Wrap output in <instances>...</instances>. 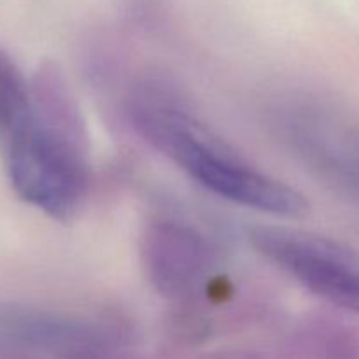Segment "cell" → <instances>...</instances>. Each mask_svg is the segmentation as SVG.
<instances>
[{
    "mask_svg": "<svg viewBox=\"0 0 359 359\" xmlns=\"http://www.w3.org/2000/svg\"><path fill=\"white\" fill-rule=\"evenodd\" d=\"M280 142L323 182L359 198V119L330 100L294 97L272 111Z\"/></svg>",
    "mask_w": 359,
    "mask_h": 359,
    "instance_id": "obj_3",
    "label": "cell"
},
{
    "mask_svg": "<svg viewBox=\"0 0 359 359\" xmlns=\"http://www.w3.org/2000/svg\"><path fill=\"white\" fill-rule=\"evenodd\" d=\"M256 251L323 300L359 314V251L330 237L284 226L252 228Z\"/></svg>",
    "mask_w": 359,
    "mask_h": 359,
    "instance_id": "obj_4",
    "label": "cell"
},
{
    "mask_svg": "<svg viewBox=\"0 0 359 359\" xmlns=\"http://www.w3.org/2000/svg\"><path fill=\"white\" fill-rule=\"evenodd\" d=\"M144 262L161 293L181 297L195 290L209 272L210 252L191 230L174 223H158L144 238Z\"/></svg>",
    "mask_w": 359,
    "mask_h": 359,
    "instance_id": "obj_5",
    "label": "cell"
},
{
    "mask_svg": "<svg viewBox=\"0 0 359 359\" xmlns=\"http://www.w3.org/2000/svg\"><path fill=\"white\" fill-rule=\"evenodd\" d=\"M95 335L84 319L25 307L0 309V349L76 353L93 346Z\"/></svg>",
    "mask_w": 359,
    "mask_h": 359,
    "instance_id": "obj_6",
    "label": "cell"
},
{
    "mask_svg": "<svg viewBox=\"0 0 359 359\" xmlns=\"http://www.w3.org/2000/svg\"><path fill=\"white\" fill-rule=\"evenodd\" d=\"M32 90L34 112L6 139L7 175L28 205L67 221L81 209L90 184L83 114L53 70H46Z\"/></svg>",
    "mask_w": 359,
    "mask_h": 359,
    "instance_id": "obj_1",
    "label": "cell"
},
{
    "mask_svg": "<svg viewBox=\"0 0 359 359\" xmlns=\"http://www.w3.org/2000/svg\"><path fill=\"white\" fill-rule=\"evenodd\" d=\"M34 112V90L16 63L0 49V135H13Z\"/></svg>",
    "mask_w": 359,
    "mask_h": 359,
    "instance_id": "obj_7",
    "label": "cell"
},
{
    "mask_svg": "<svg viewBox=\"0 0 359 359\" xmlns=\"http://www.w3.org/2000/svg\"><path fill=\"white\" fill-rule=\"evenodd\" d=\"M132 118L146 140L219 198L280 217H300L309 210L300 191L249 163L170 95L140 91Z\"/></svg>",
    "mask_w": 359,
    "mask_h": 359,
    "instance_id": "obj_2",
    "label": "cell"
}]
</instances>
